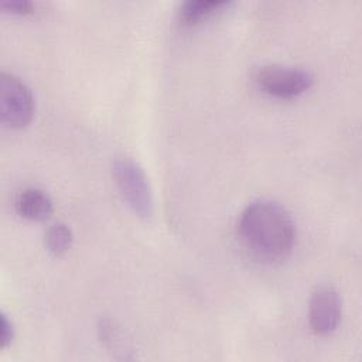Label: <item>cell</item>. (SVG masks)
<instances>
[{"label": "cell", "instance_id": "4", "mask_svg": "<svg viewBox=\"0 0 362 362\" xmlns=\"http://www.w3.org/2000/svg\"><path fill=\"white\" fill-rule=\"evenodd\" d=\"M253 78L263 92L281 99L296 98L314 83V76L310 71L286 65H264L255 72Z\"/></svg>", "mask_w": 362, "mask_h": 362}, {"label": "cell", "instance_id": "7", "mask_svg": "<svg viewBox=\"0 0 362 362\" xmlns=\"http://www.w3.org/2000/svg\"><path fill=\"white\" fill-rule=\"evenodd\" d=\"M230 4L229 0H187L180 6V20L195 24Z\"/></svg>", "mask_w": 362, "mask_h": 362}, {"label": "cell", "instance_id": "9", "mask_svg": "<svg viewBox=\"0 0 362 362\" xmlns=\"http://www.w3.org/2000/svg\"><path fill=\"white\" fill-rule=\"evenodd\" d=\"M0 7L14 14H27L33 11L34 4L30 0H4L1 1Z\"/></svg>", "mask_w": 362, "mask_h": 362}, {"label": "cell", "instance_id": "6", "mask_svg": "<svg viewBox=\"0 0 362 362\" xmlns=\"http://www.w3.org/2000/svg\"><path fill=\"white\" fill-rule=\"evenodd\" d=\"M14 206L20 216L31 221H44L52 214L51 197L35 187L21 189L16 197Z\"/></svg>", "mask_w": 362, "mask_h": 362}, {"label": "cell", "instance_id": "1", "mask_svg": "<svg viewBox=\"0 0 362 362\" xmlns=\"http://www.w3.org/2000/svg\"><path fill=\"white\" fill-rule=\"evenodd\" d=\"M238 228L246 247L266 260L284 259L296 242V225L290 212L272 199L247 204Z\"/></svg>", "mask_w": 362, "mask_h": 362}, {"label": "cell", "instance_id": "8", "mask_svg": "<svg viewBox=\"0 0 362 362\" xmlns=\"http://www.w3.org/2000/svg\"><path fill=\"white\" fill-rule=\"evenodd\" d=\"M74 240V235L71 228L64 222H54L51 223L44 235V242L47 249L52 255H62L65 253Z\"/></svg>", "mask_w": 362, "mask_h": 362}, {"label": "cell", "instance_id": "3", "mask_svg": "<svg viewBox=\"0 0 362 362\" xmlns=\"http://www.w3.org/2000/svg\"><path fill=\"white\" fill-rule=\"evenodd\" d=\"M35 110V100L31 89L14 74H0V119L11 129L27 126Z\"/></svg>", "mask_w": 362, "mask_h": 362}, {"label": "cell", "instance_id": "5", "mask_svg": "<svg viewBox=\"0 0 362 362\" xmlns=\"http://www.w3.org/2000/svg\"><path fill=\"white\" fill-rule=\"evenodd\" d=\"M342 315V300L339 293L329 284L317 286L308 301V321L311 329L318 335L332 334Z\"/></svg>", "mask_w": 362, "mask_h": 362}, {"label": "cell", "instance_id": "10", "mask_svg": "<svg viewBox=\"0 0 362 362\" xmlns=\"http://www.w3.org/2000/svg\"><path fill=\"white\" fill-rule=\"evenodd\" d=\"M0 327H1V339H0V342H1V348L4 349L14 339V325H13L11 320L8 318V315L6 313H1V315H0Z\"/></svg>", "mask_w": 362, "mask_h": 362}, {"label": "cell", "instance_id": "2", "mask_svg": "<svg viewBox=\"0 0 362 362\" xmlns=\"http://www.w3.org/2000/svg\"><path fill=\"white\" fill-rule=\"evenodd\" d=\"M112 174L126 205L140 218H150L154 199L150 181L143 167L127 156H117L112 161Z\"/></svg>", "mask_w": 362, "mask_h": 362}]
</instances>
